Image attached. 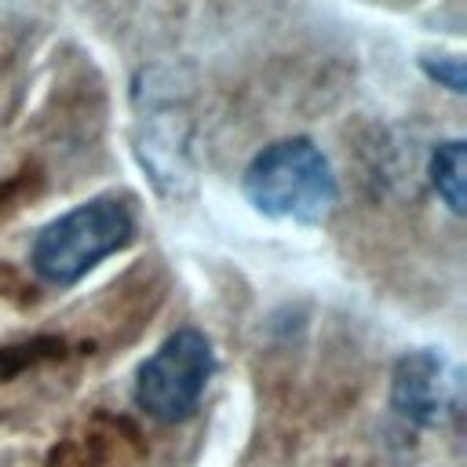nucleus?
I'll list each match as a JSON object with an SVG mask.
<instances>
[{"label": "nucleus", "mask_w": 467, "mask_h": 467, "mask_svg": "<svg viewBox=\"0 0 467 467\" xmlns=\"http://www.w3.org/2000/svg\"><path fill=\"white\" fill-rule=\"evenodd\" d=\"M467 150L460 139H449V142H438L434 153H431V182L438 190V197L449 204V212L463 215V182H467Z\"/></svg>", "instance_id": "obj_5"}, {"label": "nucleus", "mask_w": 467, "mask_h": 467, "mask_svg": "<svg viewBox=\"0 0 467 467\" xmlns=\"http://www.w3.org/2000/svg\"><path fill=\"white\" fill-rule=\"evenodd\" d=\"M460 368L431 347L398 358L390 376V409L416 427H445L460 416Z\"/></svg>", "instance_id": "obj_4"}, {"label": "nucleus", "mask_w": 467, "mask_h": 467, "mask_svg": "<svg viewBox=\"0 0 467 467\" xmlns=\"http://www.w3.org/2000/svg\"><path fill=\"white\" fill-rule=\"evenodd\" d=\"M135 237V212L124 197H91L51 219L29 252V263L47 285H77L102 259L128 248Z\"/></svg>", "instance_id": "obj_2"}, {"label": "nucleus", "mask_w": 467, "mask_h": 467, "mask_svg": "<svg viewBox=\"0 0 467 467\" xmlns=\"http://www.w3.org/2000/svg\"><path fill=\"white\" fill-rule=\"evenodd\" d=\"M244 197L270 219L321 226L339 201V186L321 146L292 135L263 146L252 157L244 168Z\"/></svg>", "instance_id": "obj_1"}, {"label": "nucleus", "mask_w": 467, "mask_h": 467, "mask_svg": "<svg viewBox=\"0 0 467 467\" xmlns=\"http://www.w3.org/2000/svg\"><path fill=\"white\" fill-rule=\"evenodd\" d=\"M420 66H423V73L431 77V80H438L441 88H449L452 95H463V84H467V73H463V58H456V55H441V58H420Z\"/></svg>", "instance_id": "obj_7"}, {"label": "nucleus", "mask_w": 467, "mask_h": 467, "mask_svg": "<svg viewBox=\"0 0 467 467\" xmlns=\"http://www.w3.org/2000/svg\"><path fill=\"white\" fill-rule=\"evenodd\" d=\"M66 358V339L62 336H33L22 343H7L0 347V379H15L29 368L51 365Z\"/></svg>", "instance_id": "obj_6"}, {"label": "nucleus", "mask_w": 467, "mask_h": 467, "mask_svg": "<svg viewBox=\"0 0 467 467\" xmlns=\"http://www.w3.org/2000/svg\"><path fill=\"white\" fill-rule=\"evenodd\" d=\"M215 372L212 339L201 328H175L135 372V405L157 423H182L197 412Z\"/></svg>", "instance_id": "obj_3"}, {"label": "nucleus", "mask_w": 467, "mask_h": 467, "mask_svg": "<svg viewBox=\"0 0 467 467\" xmlns=\"http://www.w3.org/2000/svg\"><path fill=\"white\" fill-rule=\"evenodd\" d=\"M26 179H29V171H18V175H11L4 186H0V212L7 208V201H15L18 193H22V186H26Z\"/></svg>", "instance_id": "obj_8"}]
</instances>
